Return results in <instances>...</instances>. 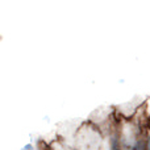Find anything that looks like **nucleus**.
I'll return each instance as SVG.
<instances>
[{
    "instance_id": "2",
    "label": "nucleus",
    "mask_w": 150,
    "mask_h": 150,
    "mask_svg": "<svg viewBox=\"0 0 150 150\" xmlns=\"http://www.w3.org/2000/svg\"><path fill=\"white\" fill-rule=\"evenodd\" d=\"M33 148H32V145H25V148H24L23 150H32Z\"/></svg>"
},
{
    "instance_id": "1",
    "label": "nucleus",
    "mask_w": 150,
    "mask_h": 150,
    "mask_svg": "<svg viewBox=\"0 0 150 150\" xmlns=\"http://www.w3.org/2000/svg\"><path fill=\"white\" fill-rule=\"evenodd\" d=\"M132 150H148V146H146V144L142 140H140L136 142V145L133 146Z\"/></svg>"
}]
</instances>
